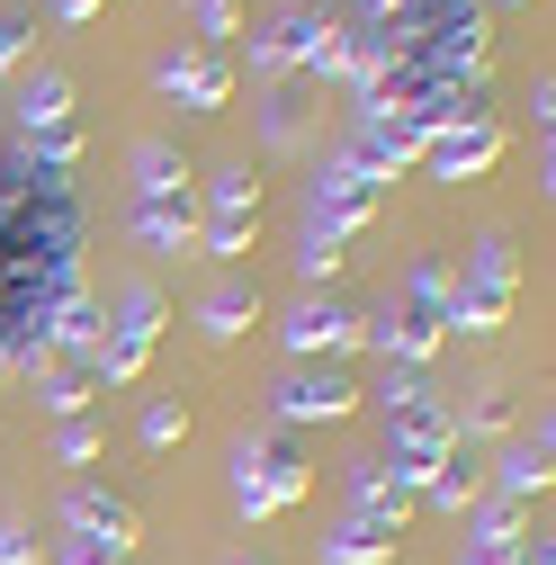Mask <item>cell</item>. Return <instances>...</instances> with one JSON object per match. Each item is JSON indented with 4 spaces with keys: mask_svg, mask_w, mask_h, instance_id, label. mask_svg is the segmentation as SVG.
<instances>
[{
    "mask_svg": "<svg viewBox=\"0 0 556 565\" xmlns=\"http://www.w3.org/2000/svg\"><path fill=\"white\" fill-rule=\"evenodd\" d=\"M28 45H36V19H28V10H0V82L28 63Z\"/></svg>",
    "mask_w": 556,
    "mask_h": 565,
    "instance_id": "28",
    "label": "cell"
},
{
    "mask_svg": "<svg viewBox=\"0 0 556 565\" xmlns=\"http://www.w3.org/2000/svg\"><path fill=\"white\" fill-rule=\"evenodd\" d=\"M126 189H135V206H197V180H189L171 135H145V145L126 153Z\"/></svg>",
    "mask_w": 556,
    "mask_h": 565,
    "instance_id": "10",
    "label": "cell"
},
{
    "mask_svg": "<svg viewBox=\"0 0 556 565\" xmlns=\"http://www.w3.org/2000/svg\"><path fill=\"white\" fill-rule=\"evenodd\" d=\"M449 332H467V341H484V332H503L512 323V288H484V278H449Z\"/></svg>",
    "mask_w": 556,
    "mask_h": 565,
    "instance_id": "16",
    "label": "cell"
},
{
    "mask_svg": "<svg viewBox=\"0 0 556 565\" xmlns=\"http://www.w3.org/2000/svg\"><path fill=\"white\" fill-rule=\"evenodd\" d=\"M0 377H10V350H0Z\"/></svg>",
    "mask_w": 556,
    "mask_h": 565,
    "instance_id": "34",
    "label": "cell"
},
{
    "mask_svg": "<svg viewBox=\"0 0 556 565\" xmlns=\"http://www.w3.org/2000/svg\"><path fill=\"white\" fill-rule=\"evenodd\" d=\"M28 386H36V404H45L54 422H82V413H90V395H99V386H90V369H73V360H54V369H36Z\"/></svg>",
    "mask_w": 556,
    "mask_h": 565,
    "instance_id": "19",
    "label": "cell"
},
{
    "mask_svg": "<svg viewBox=\"0 0 556 565\" xmlns=\"http://www.w3.org/2000/svg\"><path fill=\"white\" fill-rule=\"evenodd\" d=\"M377 206H386V180H368L360 162H341V153L314 162V180H306V216H323V225H341V234H368Z\"/></svg>",
    "mask_w": 556,
    "mask_h": 565,
    "instance_id": "6",
    "label": "cell"
},
{
    "mask_svg": "<svg viewBox=\"0 0 556 565\" xmlns=\"http://www.w3.org/2000/svg\"><path fill=\"white\" fill-rule=\"evenodd\" d=\"M467 431H475V440H503V431H512V395H503V386H475V404L458 413V440H467Z\"/></svg>",
    "mask_w": 556,
    "mask_h": 565,
    "instance_id": "25",
    "label": "cell"
},
{
    "mask_svg": "<svg viewBox=\"0 0 556 565\" xmlns=\"http://www.w3.org/2000/svg\"><path fill=\"white\" fill-rule=\"evenodd\" d=\"M153 90L180 99V108H197V117H216V108L234 99V54H216V45H171V54H153Z\"/></svg>",
    "mask_w": 556,
    "mask_h": 565,
    "instance_id": "7",
    "label": "cell"
},
{
    "mask_svg": "<svg viewBox=\"0 0 556 565\" xmlns=\"http://www.w3.org/2000/svg\"><path fill=\"white\" fill-rule=\"evenodd\" d=\"M332 153L360 162L368 180H404V171H423V135H413L404 117H351V135H341Z\"/></svg>",
    "mask_w": 556,
    "mask_h": 565,
    "instance_id": "9",
    "label": "cell"
},
{
    "mask_svg": "<svg viewBox=\"0 0 556 565\" xmlns=\"http://www.w3.org/2000/svg\"><path fill=\"white\" fill-rule=\"evenodd\" d=\"M269 332H278V350H288V360H332V369H341V360L360 350V306H341L332 288H306Z\"/></svg>",
    "mask_w": 556,
    "mask_h": 565,
    "instance_id": "5",
    "label": "cell"
},
{
    "mask_svg": "<svg viewBox=\"0 0 556 565\" xmlns=\"http://www.w3.org/2000/svg\"><path fill=\"white\" fill-rule=\"evenodd\" d=\"M45 10H54L63 28H90V19H108V0H45Z\"/></svg>",
    "mask_w": 556,
    "mask_h": 565,
    "instance_id": "32",
    "label": "cell"
},
{
    "mask_svg": "<svg viewBox=\"0 0 556 565\" xmlns=\"http://www.w3.org/2000/svg\"><path fill=\"white\" fill-rule=\"evenodd\" d=\"M368 395L351 369H332V360H288V377L269 386V413L288 422V431H306V422H351Z\"/></svg>",
    "mask_w": 556,
    "mask_h": 565,
    "instance_id": "4",
    "label": "cell"
},
{
    "mask_svg": "<svg viewBox=\"0 0 556 565\" xmlns=\"http://www.w3.org/2000/svg\"><path fill=\"white\" fill-rule=\"evenodd\" d=\"M556 484V431H547V413H538V431H521L503 458H494V493H503V503H538V493Z\"/></svg>",
    "mask_w": 556,
    "mask_h": 565,
    "instance_id": "12",
    "label": "cell"
},
{
    "mask_svg": "<svg viewBox=\"0 0 556 565\" xmlns=\"http://www.w3.org/2000/svg\"><path fill=\"white\" fill-rule=\"evenodd\" d=\"M503 10H530V0H503Z\"/></svg>",
    "mask_w": 556,
    "mask_h": 565,
    "instance_id": "35",
    "label": "cell"
},
{
    "mask_svg": "<svg viewBox=\"0 0 556 565\" xmlns=\"http://www.w3.org/2000/svg\"><path fill=\"white\" fill-rule=\"evenodd\" d=\"M234 512L243 521H269V512H288V503H306L314 493V467L288 449V440H234Z\"/></svg>",
    "mask_w": 556,
    "mask_h": 565,
    "instance_id": "3",
    "label": "cell"
},
{
    "mask_svg": "<svg viewBox=\"0 0 556 565\" xmlns=\"http://www.w3.org/2000/svg\"><path fill=\"white\" fill-rule=\"evenodd\" d=\"M63 530L117 539V547H145V512H135L126 493H108V484H63Z\"/></svg>",
    "mask_w": 556,
    "mask_h": 565,
    "instance_id": "11",
    "label": "cell"
},
{
    "mask_svg": "<svg viewBox=\"0 0 556 565\" xmlns=\"http://www.w3.org/2000/svg\"><path fill=\"white\" fill-rule=\"evenodd\" d=\"M162 323H171V306H162V288H153V278L117 288V306H108V341H117V350H145V360H153Z\"/></svg>",
    "mask_w": 556,
    "mask_h": 565,
    "instance_id": "14",
    "label": "cell"
},
{
    "mask_svg": "<svg viewBox=\"0 0 556 565\" xmlns=\"http://www.w3.org/2000/svg\"><path fill=\"white\" fill-rule=\"evenodd\" d=\"M135 440H145V449H180V440H189V404L153 395V404H145V422H135Z\"/></svg>",
    "mask_w": 556,
    "mask_h": 565,
    "instance_id": "26",
    "label": "cell"
},
{
    "mask_svg": "<svg viewBox=\"0 0 556 565\" xmlns=\"http://www.w3.org/2000/svg\"><path fill=\"white\" fill-rule=\"evenodd\" d=\"M314 565H395V530H377V521H341L332 539H314Z\"/></svg>",
    "mask_w": 556,
    "mask_h": 565,
    "instance_id": "18",
    "label": "cell"
},
{
    "mask_svg": "<svg viewBox=\"0 0 556 565\" xmlns=\"http://www.w3.org/2000/svg\"><path fill=\"white\" fill-rule=\"evenodd\" d=\"M135 547H117V539H82V530H63V547L45 556V565H126Z\"/></svg>",
    "mask_w": 556,
    "mask_h": 565,
    "instance_id": "27",
    "label": "cell"
},
{
    "mask_svg": "<svg viewBox=\"0 0 556 565\" xmlns=\"http://www.w3.org/2000/svg\"><path fill=\"white\" fill-rule=\"evenodd\" d=\"M225 565H260V556H225Z\"/></svg>",
    "mask_w": 556,
    "mask_h": 565,
    "instance_id": "33",
    "label": "cell"
},
{
    "mask_svg": "<svg viewBox=\"0 0 556 565\" xmlns=\"http://www.w3.org/2000/svg\"><path fill=\"white\" fill-rule=\"evenodd\" d=\"M503 162V126H494V108H475V117H458V126H440L431 135V145H423V171L431 180H484V171H494Z\"/></svg>",
    "mask_w": 556,
    "mask_h": 565,
    "instance_id": "8",
    "label": "cell"
},
{
    "mask_svg": "<svg viewBox=\"0 0 556 565\" xmlns=\"http://www.w3.org/2000/svg\"><path fill=\"white\" fill-rule=\"evenodd\" d=\"M530 135H538V153H547V135H556V73L530 82Z\"/></svg>",
    "mask_w": 556,
    "mask_h": 565,
    "instance_id": "30",
    "label": "cell"
},
{
    "mask_svg": "<svg viewBox=\"0 0 556 565\" xmlns=\"http://www.w3.org/2000/svg\"><path fill=\"white\" fill-rule=\"evenodd\" d=\"M189 45H216V54H234V36H243V0H189Z\"/></svg>",
    "mask_w": 556,
    "mask_h": 565,
    "instance_id": "24",
    "label": "cell"
},
{
    "mask_svg": "<svg viewBox=\"0 0 556 565\" xmlns=\"http://www.w3.org/2000/svg\"><path fill=\"white\" fill-rule=\"evenodd\" d=\"M197 189H206V206H197V260L234 269L252 252V225H260V171L252 162H225L216 180H197Z\"/></svg>",
    "mask_w": 556,
    "mask_h": 565,
    "instance_id": "2",
    "label": "cell"
},
{
    "mask_svg": "<svg viewBox=\"0 0 556 565\" xmlns=\"http://www.w3.org/2000/svg\"><path fill=\"white\" fill-rule=\"evenodd\" d=\"M10 126H19V145H28L36 171H63V180H73L82 153H90V135H82V117H73V73H54V63H36V73L19 82Z\"/></svg>",
    "mask_w": 556,
    "mask_h": 565,
    "instance_id": "1",
    "label": "cell"
},
{
    "mask_svg": "<svg viewBox=\"0 0 556 565\" xmlns=\"http://www.w3.org/2000/svg\"><path fill=\"white\" fill-rule=\"evenodd\" d=\"M135 243H145L153 260H189L197 252V206H126Z\"/></svg>",
    "mask_w": 556,
    "mask_h": 565,
    "instance_id": "17",
    "label": "cell"
},
{
    "mask_svg": "<svg viewBox=\"0 0 556 565\" xmlns=\"http://www.w3.org/2000/svg\"><path fill=\"white\" fill-rule=\"evenodd\" d=\"M0 565H36V530L28 521H0Z\"/></svg>",
    "mask_w": 556,
    "mask_h": 565,
    "instance_id": "31",
    "label": "cell"
},
{
    "mask_svg": "<svg viewBox=\"0 0 556 565\" xmlns=\"http://www.w3.org/2000/svg\"><path fill=\"white\" fill-rule=\"evenodd\" d=\"M530 539V512L521 503H503V493H494V503H475V530H467V547H484V556H512Z\"/></svg>",
    "mask_w": 556,
    "mask_h": 565,
    "instance_id": "21",
    "label": "cell"
},
{
    "mask_svg": "<svg viewBox=\"0 0 556 565\" xmlns=\"http://www.w3.org/2000/svg\"><path fill=\"white\" fill-rule=\"evenodd\" d=\"M189 323H197L206 341H243V332L260 323V288H252L243 269H216V288H206V297L189 306Z\"/></svg>",
    "mask_w": 556,
    "mask_h": 565,
    "instance_id": "13",
    "label": "cell"
},
{
    "mask_svg": "<svg viewBox=\"0 0 556 565\" xmlns=\"http://www.w3.org/2000/svg\"><path fill=\"white\" fill-rule=\"evenodd\" d=\"M99 458V422L82 413V422H63V431H54V467H90Z\"/></svg>",
    "mask_w": 556,
    "mask_h": 565,
    "instance_id": "29",
    "label": "cell"
},
{
    "mask_svg": "<svg viewBox=\"0 0 556 565\" xmlns=\"http://www.w3.org/2000/svg\"><path fill=\"white\" fill-rule=\"evenodd\" d=\"M423 503H431V512H449V521H458V512H475V503H484V476H475V467H467V458H449V467H440V476H431V493H423Z\"/></svg>",
    "mask_w": 556,
    "mask_h": 565,
    "instance_id": "23",
    "label": "cell"
},
{
    "mask_svg": "<svg viewBox=\"0 0 556 565\" xmlns=\"http://www.w3.org/2000/svg\"><path fill=\"white\" fill-rule=\"evenodd\" d=\"M341 260H351V234L323 225V216H306V225H297V269H306V288H332Z\"/></svg>",
    "mask_w": 556,
    "mask_h": 565,
    "instance_id": "20",
    "label": "cell"
},
{
    "mask_svg": "<svg viewBox=\"0 0 556 565\" xmlns=\"http://www.w3.org/2000/svg\"><path fill=\"white\" fill-rule=\"evenodd\" d=\"M341 493H351V521H377V530H395V539H404L413 503H404V493L377 476V458H351V467H341Z\"/></svg>",
    "mask_w": 556,
    "mask_h": 565,
    "instance_id": "15",
    "label": "cell"
},
{
    "mask_svg": "<svg viewBox=\"0 0 556 565\" xmlns=\"http://www.w3.org/2000/svg\"><path fill=\"white\" fill-rule=\"evenodd\" d=\"M458 278H484V288H512V297H521V252H512L503 234H475V243H467V269H458Z\"/></svg>",
    "mask_w": 556,
    "mask_h": 565,
    "instance_id": "22",
    "label": "cell"
}]
</instances>
